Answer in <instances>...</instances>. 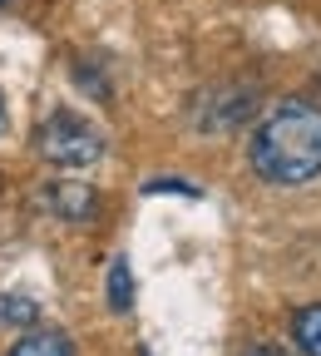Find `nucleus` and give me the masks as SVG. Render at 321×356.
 <instances>
[{
  "mask_svg": "<svg viewBox=\"0 0 321 356\" xmlns=\"http://www.w3.org/2000/svg\"><path fill=\"white\" fill-rule=\"evenodd\" d=\"M247 159H252L257 178H267V184H277V188L316 178L321 173V104L282 99L252 129Z\"/></svg>",
  "mask_w": 321,
  "mask_h": 356,
  "instance_id": "1",
  "label": "nucleus"
},
{
  "mask_svg": "<svg viewBox=\"0 0 321 356\" xmlns=\"http://www.w3.org/2000/svg\"><path fill=\"white\" fill-rule=\"evenodd\" d=\"M0 6H10V0H0Z\"/></svg>",
  "mask_w": 321,
  "mask_h": 356,
  "instance_id": "10",
  "label": "nucleus"
},
{
  "mask_svg": "<svg viewBox=\"0 0 321 356\" xmlns=\"http://www.w3.org/2000/svg\"><path fill=\"white\" fill-rule=\"evenodd\" d=\"M292 337L306 356H321V302L316 307H302L297 317H292Z\"/></svg>",
  "mask_w": 321,
  "mask_h": 356,
  "instance_id": "5",
  "label": "nucleus"
},
{
  "mask_svg": "<svg viewBox=\"0 0 321 356\" xmlns=\"http://www.w3.org/2000/svg\"><path fill=\"white\" fill-rule=\"evenodd\" d=\"M35 144H40V154L50 159L55 168H89V163H99V154H104V134L84 114H74V109H55L35 129Z\"/></svg>",
  "mask_w": 321,
  "mask_h": 356,
  "instance_id": "2",
  "label": "nucleus"
},
{
  "mask_svg": "<svg viewBox=\"0 0 321 356\" xmlns=\"http://www.w3.org/2000/svg\"><path fill=\"white\" fill-rule=\"evenodd\" d=\"M10 356H74V346H69V337L55 332V327H30V332L10 346Z\"/></svg>",
  "mask_w": 321,
  "mask_h": 356,
  "instance_id": "4",
  "label": "nucleus"
},
{
  "mask_svg": "<svg viewBox=\"0 0 321 356\" xmlns=\"http://www.w3.org/2000/svg\"><path fill=\"white\" fill-rule=\"evenodd\" d=\"M109 307H114V312H129V307H133V273H129L124 257L109 262Z\"/></svg>",
  "mask_w": 321,
  "mask_h": 356,
  "instance_id": "6",
  "label": "nucleus"
},
{
  "mask_svg": "<svg viewBox=\"0 0 321 356\" xmlns=\"http://www.w3.org/2000/svg\"><path fill=\"white\" fill-rule=\"evenodd\" d=\"M44 208H55V218H69V222H89L99 213V193L89 184H74V178H60V184H50L40 193Z\"/></svg>",
  "mask_w": 321,
  "mask_h": 356,
  "instance_id": "3",
  "label": "nucleus"
},
{
  "mask_svg": "<svg viewBox=\"0 0 321 356\" xmlns=\"http://www.w3.org/2000/svg\"><path fill=\"white\" fill-rule=\"evenodd\" d=\"M242 356H287V351H277V346H252V351H242Z\"/></svg>",
  "mask_w": 321,
  "mask_h": 356,
  "instance_id": "8",
  "label": "nucleus"
},
{
  "mask_svg": "<svg viewBox=\"0 0 321 356\" xmlns=\"http://www.w3.org/2000/svg\"><path fill=\"white\" fill-rule=\"evenodd\" d=\"M0 124H6V109H0Z\"/></svg>",
  "mask_w": 321,
  "mask_h": 356,
  "instance_id": "9",
  "label": "nucleus"
},
{
  "mask_svg": "<svg viewBox=\"0 0 321 356\" xmlns=\"http://www.w3.org/2000/svg\"><path fill=\"white\" fill-rule=\"evenodd\" d=\"M40 317V307L30 297H10V292H0V327H35Z\"/></svg>",
  "mask_w": 321,
  "mask_h": 356,
  "instance_id": "7",
  "label": "nucleus"
}]
</instances>
